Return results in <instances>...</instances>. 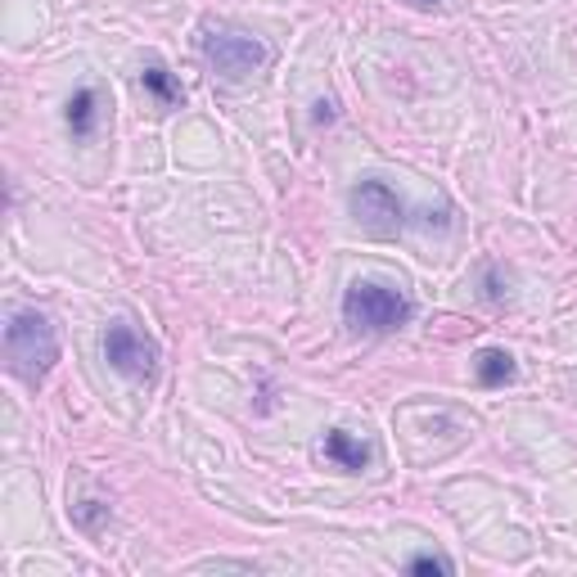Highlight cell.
<instances>
[{"label": "cell", "instance_id": "cell-5", "mask_svg": "<svg viewBox=\"0 0 577 577\" xmlns=\"http://www.w3.org/2000/svg\"><path fill=\"white\" fill-rule=\"evenodd\" d=\"M348 203H352V217L366 230H375V235L402 230V199L392 195L384 180H361V186H352Z\"/></svg>", "mask_w": 577, "mask_h": 577}, {"label": "cell", "instance_id": "cell-13", "mask_svg": "<svg viewBox=\"0 0 577 577\" xmlns=\"http://www.w3.org/2000/svg\"><path fill=\"white\" fill-rule=\"evenodd\" d=\"M334 117H339V113H334V100H316L312 123H316V127H325V123H334Z\"/></svg>", "mask_w": 577, "mask_h": 577}, {"label": "cell", "instance_id": "cell-10", "mask_svg": "<svg viewBox=\"0 0 577 577\" xmlns=\"http://www.w3.org/2000/svg\"><path fill=\"white\" fill-rule=\"evenodd\" d=\"M73 519H77L86 532H96L100 519H109V505H100V501H81V505H73Z\"/></svg>", "mask_w": 577, "mask_h": 577}, {"label": "cell", "instance_id": "cell-3", "mask_svg": "<svg viewBox=\"0 0 577 577\" xmlns=\"http://www.w3.org/2000/svg\"><path fill=\"white\" fill-rule=\"evenodd\" d=\"M104 361L123 379H131V384H149V379L159 375V348H154V339H145V334L136 325H127V321H113L104 329Z\"/></svg>", "mask_w": 577, "mask_h": 577}, {"label": "cell", "instance_id": "cell-6", "mask_svg": "<svg viewBox=\"0 0 577 577\" xmlns=\"http://www.w3.org/2000/svg\"><path fill=\"white\" fill-rule=\"evenodd\" d=\"M321 451H325V461H334V465L348 469V474H361V469L371 465V447L361 442L356 434H348V429H329L325 442H321Z\"/></svg>", "mask_w": 577, "mask_h": 577}, {"label": "cell", "instance_id": "cell-9", "mask_svg": "<svg viewBox=\"0 0 577 577\" xmlns=\"http://www.w3.org/2000/svg\"><path fill=\"white\" fill-rule=\"evenodd\" d=\"M140 86L149 90V96H154L159 109H180V104H186V90H180V81H176L163 64H145V68H140Z\"/></svg>", "mask_w": 577, "mask_h": 577}, {"label": "cell", "instance_id": "cell-1", "mask_svg": "<svg viewBox=\"0 0 577 577\" xmlns=\"http://www.w3.org/2000/svg\"><path fill=\"white\" fill-rule=\"evenodd\" d=\"M5 361L10 371L23 379V384H46V375L54 371L59 361V339H54V325L41 316V312H10V325H5Z\"/></svg>", "mask_w": 577, "mask_h": 577}, {"label": "cell", "instance_id": "cell-7", "mask_svg": "<svg viewBox=\"0 0 577 577\" xmlns=\"http://www.w3.org/2000/svg\"><path fill=\"white\" fill-rule=\"evenodd\" d=\"M100 90L96 86H81V90H73V100H68V109H64V117H68V131L77 136V140H90L96 136V127H100Z\"/></svg>", "mask_w": 577, "mask_h": 577}, {"label": "cell", "instance_id": "cell-11", "mask_svg": "<svg viewBox=\"0 0 577 577\" xmlns=\"http://www.w3.org/2000/svg\"><path fill=\"white\" fill-rule=\"evenodd\" d=\"M406 568H411V573H442V577L455 573V564H451L447 555H411Z\"/></svg>", "mask_w": 577, "mask_h": 577}, {"label": "cell", "instance_id": "cell-4", "mask_svg": "<svg viewBox=\"0 0 577 577\" xmlns=\"http://www.w3.org/2000/svg\"><path fill=\"white\" fill-rule=\"evenodd\" d=\"M203 59L212 68H217L222 77L239 81V77H249L266 64V46L249 33H208L203 37Z\"/></svg>", "mask_w": 577, "mask_h": 577}, {"label": "cell", "instance_id": "cell-8", "mask_svg": "<svg viewBox=\"0 0 577 577\" xmlns=\"http://www.w3.org/2000/svg\"><path fill=\"white\" fill-rule=\"evenodd\" d=\"M474 375H478L482 388H505V384H514L519 366H514V356H510L505 348H488V352H478Z\"/></svg>", "mask_w": 577, "mask_h": 577}, {"label": "cell", "instance_id": "cell-12", "mask_svg": "<svg viewBox=\"0 0 577 577\" xmlns=\"http://www.w3.org/2000/svg\"><path fill=\"white\" fill-rule=\"evenodd\" d=\"M482 285H488V298H492V302H505V289H501V280H497V266L482 271Z\"/></svg>", "mask_w": 577, "mask_h": 577}, {"label": "cell", "instance_id": "cell-2", "mask_svg": "<svg viewBox=\"0 0 577 577\" xmlns=\"http://www.w3.org/2000/svg\"><path fill=\"white\" fill-rule=\"evenodd\" d=\"M415 316L411 298L392 285H379V280H356L348 293H343V321L356 329V334H392L402 329L406 321Z\"/></svg>", "mask_w": 577, "mask_h": 577}, {"label": "cell", "instance_id": "cell-14", "mask_svg": "<svg viewBox=\"0 0 577 577\" xmlns=\"http://www.w3.org/2000/svg\"><path fill=\"white\" fill-rule=\"evenodd\" d=\"M415 5H438V0H415Z\"/></svg>", "mask_w": 577, "mask_h": 577}]
</instances>
